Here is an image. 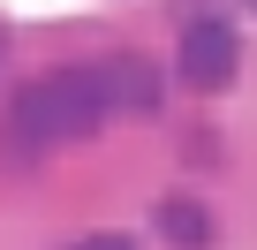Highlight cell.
Returning a JSON list of instances; mask_svg holds the SVG:
<instances>
[{"mask_svg": "<svg viewBox=\"0 0 257 250\" xmlns=\"http://www.w3.org/2000/svg\"><path fill=\"white\" fill-rule=\"evenodd\" d=\"M242 8H257V0H242Z\"/></svg>", "mask_w": 257, "mask_h": 250, "instance_id": "obj_6", "label": "cell"}, {"mask_svg": "<svg viewBox=\"0 0 257 250\" xmlns=\"http://www.w3.org/2000/svg\"><path fill=\"white\" fill-rule=\"evenodd\" d=\"M98 76H106L113 114H159L167 106V68L152 53H113V61H98Z\"/></svg>", "mask_w": 257, "mask_h": 250, "instance_id": "obj_3", "label": "cell"}, {"mask_svg": "<svg viewBox=\"0 0 257 250\" xmlns=\"http://www.w3.org/2000/svg\"><path fill=\"white\" fill-rule=\"evenodd\" d=\"M174 68H182L189 91H227L234 68H242V38H234V23H227V16H197V23L182 31V46H174Z\"/></svg>", "mask_w": 257, "mask_h": 250, "instance_id": "obj_2", "label": "cell"}, {"mask_svg": "<svg viewBox=\"0 0 257 250\" xmlns=\"http://www.w3.org/2000/svg\"><path fill=\"white\" fill-rule=\"evenodd\" d=\"M152 227H159V242H167V250H212V235H219V227H212V212H204V197H189V190H182V197H159Z\"/></svg>", "mask_w": 257, "mask_h": 250, "instance_id": "obj_4", "label": "cell"}, {"mask_svg": "<svg viewBox=\"0 0 257 250\" xmlns=\"http://www.w3.org/2000/svg\"><path fill=\"white\" fill-rule=\"evenodd\" d=\"M76 250H137V242H128V235H113V227H106V235H83Z\"/></svg>", "mask_w": 257, "mask_h": 250, "instance_id": "obj_5", "label": "cell"}, {"mask_svg": "<svg viewBox=\"0 0 257 250\" xmlns=\"http://www.w3.org/2000/svg\"><path fill=\"white\" fill-rule=\"evenodd\" d=\"M113 114L106 99V76L98 61H76V68H53L46 84H23L0 114L8 129V159H46L53 144H76V137H98V121Z\"/></svg>", "mask_w": 257, "mask_h": 250, "instance_id": "obj_1", "label": "cell"}]
</instances>
